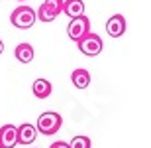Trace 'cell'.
<instances>
[{
	"label": "cell",
	"instance_id": "obj_1",
	"mask_svg": "<svg viewBox=\"0 0 151 148\" xmlns=\"http://www.w3.org/2000/svg\"><path fill=\"white\" fill-rule=\"evenodd\" d=\"M61 125H63V119H61V114L55 113V111H45V113H41L37 122H35L37 131L43 136H53L55 132H59Z\"/></svg>",
	"mask_w": 151,
	"mask_h": 148
},
{
	"label": "cell",
	"instance_id": "obj_2",
	"mask_svg": "<svg viewBox=\"0 0 151 148\" xmlns=\"http://www.w3.org/2000/svg\"><path fill=\"white\" fill-rule=\"evenodd\" d=\"M35 20H37V12L34 8H29V6H24V4L14 8V12L10 14L12 26L20 28V30H29L35 24Z\"/></svg>",
	"mask_w": 151,
	"mask_h": 148
},
{
	"label": "cell",
	"instance_id": "obj_3",
	"mask_svg": "<svg viewBox=\"0 0 151 148\" xmlns=\"http://www.w3.org/2000/svg\"><path fill=\"white\" fill-rule=\"evenodd\" d=\"M77 46H78V51H81L83 55H86V57H96L102 51L104 44H102V38L98 34L90 32L88 36H84L83 40L78 42Z\"/></svg>",
	"mask_w": 151,
	"mask_h": 148
},
{
	"label": "cell",
	"instance_id": "obj_4",
	"mask_svg": "<svg viewBox=\"0 0 151 148\" xmlns=\"http://www.w3.org/2000/svg\"><path fill=\"white\" fill-rule=\"evenodd\" d=\"M67 34H69V38H71L73 42H77V44H78L84 36L90 34V20L86 16L73 18V20L69 22V26H67Z\"/></svg>",
	"mask_w": 151,
	"mask_h": 148
},
{
	"label": "cell",
	"instance_id": "obj_5",
	"mask_svg": "<svg viewBox=\"0 0 151 148\" xmlns=\"http://www.w3.org/2000/svg\"><path fill=\"white\" fill-rule=\"evenodd\" d=\"M63 6H65V0H45L37 10V20H41V22H53L63 12Z\"/></svg>",
	"mask_w": 151,
	"mask_h": 148
},
{
	"label": "cell",
	"instance_id": "obj_6",
	"mask_svg": "<svg viewBox=\"0 0 151 148\" xmlns=\"http://www.w3.org/2000/svg\"><path fill=\"white\" fill-rule=\"evenodd\" d=\"M16 144H20V140H18V126L2 125L0 126V148H14Z\"/></svg>",
	"mask_w": 151,
	"mask_h": 148
},
{
	"label": "cell",
	"instance_id": "obj_7",
	"mask_svg": "<svg viewBox=\"0 0 151 148\" xmlns=\"http://www.w3.org/2000/svg\"><path fill=\"white\" fill-rule=\"evenodd\" d=\"M106 32L110 38H120V36L126 34V18H124V14H114V16L108 18Z\"/></svg>",
	"mask_w": 151,
	"mask_h": 148
},
{
	"label": "cell",
	"instance_id": "obj_8",
	"mask_svg": "<svg viewBox=\"0 0 151 148\" xmlns=\"http://www.w3.org/2000/svg\"><path fill=\"white\" fill-rule=\"evenodd\" d=\"M37 132H39L37 126L29 125V122H22V125L18 126V140H20V144L29 146V144L37 138Z\"/></svg>",
	"mask_w": 151,
	"mask_h": 148
},
{
	"label": "cell",
	"instance_id": "obj_9",
	"mask_svg": "<svg viewBox=\"0 0 151 148\" xmlns=\"http://www.w3.org/2000/svg\"><path fill=\"white\" fill-rule=\"evenodd\" d=\"M71 81H73V85L77 87V89H88V85H90L88 69H84V67L75 69L73 73H71Z\"/></svg>",
	"mask_w": 151,
	"mask_h": 148
},
{
	"label": "cell",
	"instance_id": "obj_10",
	"mask_svg": "<svg viewBox=\"0 0 151 148\" xmlns=\"http://www.w3.org/2000/svg\"><path fill=\"white\" fill-rule=\"evenodd\" d=\"M63 14H67L71 20L78 18V16H84V2L83 0H65Z\"/></svg>",
	"mask_w": 151,
	"mask_h": 148
},
{
	"label": "cell",
	"instance_id": "obj_11",
	"mask_svg": "<svg viewBox=\"0 0 151 148\" xmlns=\"http://www.w3.org/2000/svg\"><path fill=\"white\" fill-rule=\"evenodd\" d=\"M14 53H16V59L22 63H32L34 61V47L29 46L28 42H22L14 47Z\"/></svg>",
	"mask_w": 151,
	"mask_h": 148
},
{
	"label": "cell",
	"instance_id": "obj_12",
	"mask_svg": "<svg viewBox=\"0 0 151 148\" xmlns=\"http://www.w3.org/2000/svg\"><path fill=\"white\" fill-rule=\"evenodd\" d=\"M32 91H34V95L37 99H47L51 95V91H53V87H51V83L47 79H43V77H39V79L34 81V85H32Z\"/></svg>",
	"mask_w": 151,
	"mask_h": 148
},
{
	"label": "cell",
	"instance_id": "obj_13",
	"mask_svg": "<svg viewBox=\"0 0 151 148\" xmlns=\"http://www.w3.org/2000/svg\"><path fill=\"white\" fill-rule=\"evenodd\" d=\"M69 144H71V148H90L92 146L88 136H75V138H71Z\"/></svg>",
	"mask_w": 151,
	"mask_h": 148
},
{
	"label": "cell",
	"instance_id": "obj_14",
	"mask_svg": "<svg viewBox=\"0 0 151 148\" xmlns=\"http://www.w3.org/2000/svg\"><path fill=\"white\" fill-rule=\"evenodd\" d=\"M49 148H71V144H69V142H63V140H57V142H53Z\"/></svg>",
	"mask_w": 151,
	"mask_h": 148
},
{
	"label": "cell",
	"instance_id": "obj_15",
	"mask_svg": "<svg viewBox=\"0 0 151 148\" xmlns=\"http://www.w3.org/2000/svg\"><path fill=\"white\" fill-rule=\"evenodd\" d=\"M2 51H4V42L0 40V55H2Z\"/></svg>",
	"mask_w": 151,
	"mask_h": 148
},
{
	"label": "cell",
	"instance_id": "obj_16",
	"mask_svg": "<svg viewBox=\"0 0 151 148\" xmlns=\"http://www.w3.org/2000/svg\"><path fill=\"white\" fill-rule=\"evenodd\" d=\"M18 2H26V0H18Z\"/></svg>",
	"mask_w": 151,
	"mask_h": 148
}]
</instances>
